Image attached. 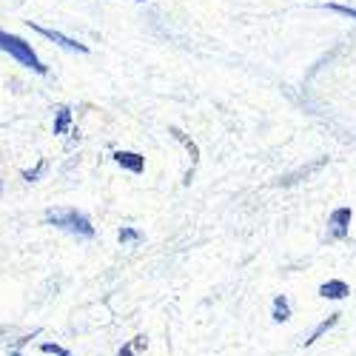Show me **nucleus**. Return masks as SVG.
Wrapping results in <instances>:
<instances>
[{
	"mask_svg": "<svg viewBox=\"0 0 356 356\" xmlns=\"http://www.w3.org/2000/svg\"><path fill=\"white\" fill-rule=\"evenodd\" d=\"M43 353H57V356H72V353H69L66 348H60V345H49V342L43 345Z\"/></svg>",
	"mask_w": 356,
	"mask_h": 356,
	"instance_id": "nucleus-13",
	"label": "nucleus"
},
{
	"mask_svg": "<svg viewBox=\"0 0 356 356\" xmlns=\"http://www.w3.org/2000/svg\"><path fill=\"white\" fill-rule=\"evenodd\" d=\"M29 26L35 29V32H40L43 38H49V40H54L57 46H63V49H69V51H80V54H86L88 51V46L86 43H77V40H72V38H66V35H60V32H54V29H46V26H38V23H32L29 20Z\"/></svg>",
	"mask_w": 356,
	"mask_h": 356,
	"instance_id": "nucleus-3",
	"label": "nucleus"
},
{
	"mask_svg": "<svg viewBox=\"0 0 356 356\" xmlns=\"http://www.w3.org/2000/svg\"><path fill=\"white\" fill-rule=\"evenodd\" d=\"M46 222L63 228L69 234H77V236H95V225L86 214H80L77 209H49L46 211Z\"/></svg>",
	"mask_w": 356,
	"mask_h": 356,
	"instance_id": "nucleus-1",
	"label": "nucleus"
},
{
	"mask_svg": "<svg viewBox=\"0 0 356 356\" xmlns=\"http://www.w3.org/2000/svg\"><path fill=\"white\" fill-rule=\"evenodd\" d=\"M117 356H131V348H123V350L117 353Z\"/></svg>",
	"mask_w": 356,
	"mask_h": 356,
	"instance_id": "nucleus-14",
	"label": "nucleus"
},
{
	"mask_svg": "<svg viewBox=\"0 0 356 356\" xmlns=\"http://www.w3.org/2000/svg\"><path fill=\"white\" fill-rule=\"evenodd\" d=\"M285 319H291V305H288L285 296H277L274 300V322H285Z\"/></svg>",
	"mask_w": 356,
	"mask_h": 356,
	"instance_id": "nucleus-8",
	"label": "nucleus"
},
{
	"mask_svg": "<svg viewBox=\"0 0 356 356\" xmlns=\"http://www.w3.org/2000/svg\"><path fill=\"white\" fill-rule=\"evenodd\" d=\"M114 163L129 168L131 174H143L145 171V157L137 152H114Z\"/></svg>",
	"mask_w": 356,
	"mask_h": 356,
	"instance_id": "nucleus-4",
	"label": "nucleus"
},
{
	"mask_svg": "<svg viewBox=\"0 0 356 356\" xmlns=\"http://www.w3.org/2000/svg\"><path fill=\"white\" fill-rule=\"evenodd\" d=\"M319 293L325 296V300H342V296L350 293V288H348V282H342V280H331V282L319 285Z\"/></svg>",
	"mask_w": 356,
	"mask_h": 356,
	"instance_id": "nucleus-6",
	"label": "nucleus"
},
{
	"mask_svg": "<svg viewBox=\"0 0 356 356\" xmlns=\"http://www.w3.org/2000/svg\"><path fill=\"white\" fill-rule=\"evenodd\" d=\"M43 171H46V163L40 160V163H38V165H35L32 171H23V177H26V180H29V183H32V180H38V177H40Z\"/></svg>",
	"mask_w": 356,
	"mask_h": 356,
	"instance_id": "nucleus-12",
	"label": "nucleus"
},
{
	"mask_svg": "<svg viewBox=\"0 0 356 356\" xmlns=\"http://www.w3.org/2000/svg\"><path fill=\"white\" fill-rule=\"evenodd\" d=\"M328 12H337V15H342V17H350V20H356V9H353V6H339V3H328Z\"/></svg>",
	"mask_w": 356,
	"mask_h": 356,
	"instance_id": "nucleus-10",
	"label": "nucleus"
},
{
	"mask_svg": "<svg viewBox=\"0 0 356 356\" xmlns=\"http://www.w3.org/2000/svg\"><path fill=\"white\" fill-rule=\"evenodd\" d=\"M12 356H23V353H17V350H15V353H12Z\"/></svg>",
	"mask_w": 356,
	"mask_h": 356,
	"instance_id": "nucleus-15",
	"label": "nucleus"
},
{
	"mask_svg": "<svg viewBox=\"0 0 356 356\" xmlns=\"http://www.w3.org/2000/svg\"><path fill=\"white\" fill-rule=\"evenodd\" d=\"M72 126V111L66 106L57 108V120H54V134H66Z\"/></svg>",
	"mask_w": 356,
	"mask_h": 356,
	"instance_id": "nucleus-7",
	"label": "nucleus"
},
{
	"mask_svg": "<svg viewBox=\"0 0 356 356\" xmlns=\"http://www.w3.org/2000/svg\"><path fill=\"white\" fill-rule=\"evenodd\" d=\"M337 319H339V314H334L331 319H325V322L319 325V328H316V331H314V334H311V337L305 339V345H311V342H316V339H319V337H322L325 331H328V328H334V325H337Z\"/></svg>",
	"mask_w": 356,
	"mask_h": 356,
	"instance_id": "nucleus-9",
	"label": "nucleus"
},
{
	"mask_svg": "<svg viewBox=\"0 0 356 356\" xmlns=\"http://www.w3.org/2000/svg\"><path fill=\"white\" fill-rule=\"evenodd\" d=\"M350 217H353V211L350 209H337L334 214H331V220H328V225H331V236H345L348 234V225H350Z\"/></svg>",
	"mask_w": 356,
	"mask_h": 356,
	"instance_id": "nucleus-5",
	"label": "nucleus"
},
{
	"mask_svg": "<svg viewBox=\"0 0 356 356\" xmlns=\"http://www.w3.org/2000/svg\"><path fill=\"white\" fill-rule=\"evenodd\" d=\"M0 49L9 51L17 63H23L26 69H32L38 74H46V66L40 63V57L35 54V49L29 46L26 40H20L17 35H9V32H0Z\"/></svg>",
	"mask_w": 356,
	"mask_h": 356,
	"instance_id": "nucleus-2",
	"label": "nucleus"
},
{
	"mask_svg": "<svg viewBox=\"0 0 356 356\" xmlns=\"http://www.w3.org/2000/svg\"><path fill=\"white\" fill-rule=\"evenodd\" d=\"M143 236H140V231H134V228H123L120 231V243H140Z\"/></svg>",
	"mask_w": 356,
	"mask_h": 356,
	"instance_id": "nucleus-11",
	"label": "nucleus"
}]
</instances>
